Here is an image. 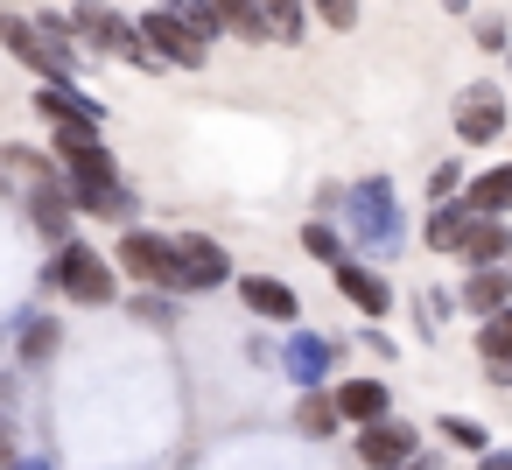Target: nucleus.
Listing matches in <instances>:
<instances>
[{"mask_svg":"<svg viewBox=\"0 0 512 470\" xmlns=\"http://www.w3.org/2000/svg\"><path fill=\"white\" fill-rule=\"evenodd\" d=\"M50 288H64L71 302H113V295H120V274H113V260H106L99 246H85V239H71V246H57V267H50Z\"/></svg>","mask_w":512,"mask_h":470,"instance_id":"nucleus-1","label":"nucleus"},{"mask_svg":"<svg viewBox=\"0 0 512 470\" xmlns=\"http://www.w3.org/2000/svg\"><path fill=\"white\" fill-rule=\"evenodd\" d=\"M71 22L99 43V50H113V57H127V64H155V50H148V36L134 29V22H120L113 8H99V0H78L71 8Z\"/></svg>","mask_w":512,"mask_h":470,"instance_id":"nucleus-2","label":"nucleus"},{"mask_svg":"<svg viewBox=\"0 0 512 470\" xmlns=\"http://www.w3.org/2000/svg\"><path fill=\"white\" fill-rule=\"evenodd\" d=\"M358 463L365 470H400V463H421V428L414 421H372V428H358Z\"/></svg>","mask_w":512,"mask_h":470,"instance_id":"nucleus-3","label":"nucleus"},{"mask_svg":"<svg viewBox=\"0 0 512 470\" xmlns=\"http://www.w3.org/2000/svg\"><path fill=\"white\" fill-rule=\"evenodd\" d=\"M498 134H505V92L498 85H470L456 99V141L463 148H491Z\"/></svg>","mask_w":512,"mask_h":470,"instance_id":"nucleus-4","label":"nucleus"},{"mask_svg":"<svg viewBox=\"0 0 512 470\" xmlns=\"http://www.w3.org/2000/svg\"><path fill=\"white\" fill-rule=\"evenodd\" d=\"M113 267H127V274H134V281H148V288H176V239L127 232V239H120V253H113Z\"/></svg>","mask_w":512,"mask_h":470,"instance_id":"nucleus-5","label":"nucleus"},{"mask_svg":"<svg viewBox=\"0 0 512 470\" xmlns=\"http://www.w3.org/2000/svg\"><path fill=\"white\" fill-rule=\"evenodd\" d=\"M232 274V260H225V246L218 239H204V232H183L176 239V288L190 295V288H218Z\"/></svg>","mask_w":512,"mask_h":470,"instance_id":"nucleus-6","label":"nucleus"},{"mask_svg":"<svg viewBox=\"0 0 512 470\" xmlns=\"http://www.w3.org/2000/svg\"><path fill=\"white\" fill-rule=\"evenodd\" d=\"M141 36H148V50H155V57H169V64H183V71H197V64H204V36H197L183 15H169V8H155V15L141 22Z\"/></svg>","mask_w":512,"mask_h":470,"instance_id":"nucleus-7","label":"nucleus"},{"mask_svg":"<svg viewBox=\"0 0 512 470\" xmlns=\"http://www.w3.org/2000/svg\"><path fill=\"white\" fill-rule=\"evenodd\" d=\"M337 295H344L358 316H372V323L393 309V281H386V274H372L365 260H344V267H337Z\"/></svg>","mask_w":512,"mask_h":470,"instance_id":"nucleus-8","label":"nucleus"},{"mask_svg":"<svg viewBox=\"0 0 512 470\" xmlns=\"http://www.w3.org/2000/svg\"><path fill=\"white\" fill-rule=\"evenodd\" d=\"M351 204H358V218H351L358 239H372V246H393V239H400V225H393V190H386V183H358Z\"/></svg>","mask_w":512,"mask_h":470,"instance_id":"nucleus-9","label":"nucleus"},{"mask_svg":"<svg viewBox=\"0 0 512 470\" xmlns=\"http://www.w3.org/2000/svg\"><path fill=\"white\" fill-rule=\"evenodd\" d=\"M456 302H463L477 323H484V316H498V309H512V267H477V274H463Z\"/></svg>","mask_w":512,"mask_h":470,"instance_id":"nucleus-10","label":"nucleus"},{"mask_svg":"<svg viewBox=\"0 0 512 470\" xmlns=\"http://www.w3.org/2000/svg\"><path fill=\"white\" fill-rule=\"evenodd\" d=\"M36 113H43L57 134H99V106H85V99L64 92V85H43V92H36Z\"/></svg>","mask_w":512,"mask_h":470,"instance_id":"nucleus-11","label":"nucleus"},{"mask_svg":"<svg viewBox=\"0 0 512 470\" xmlns=\"http://www.w3.org/2000/svg\"><path fill=\"white\" fill-rule=\"evenodd\" d=\"M456 260H463L470 274H477V267H512V225H505V218H477Z\"/></svg>","mask_w":512,"mask_h":470,"instance_id":"nucleus-12","label":"nucleus"},{"mask_svg":"<svg viewBox=\"0 0 512 470\" xmlns=\"http://www.w3.org/2000/svg\"><path fill=\"white\" fill-rule=\"evenodd\" d=\"M470 225H477V211H470L463 197H456V204H435L428 225H421V246H428V253H463Z\"/></svg>","mask_w":512,"mask_h":470,"instance_id":"nucleus-13","label":"nucleus"},{"mask_svg":"<svg viewBox=\"0 0 512 470\" xmlns=\"http://www.w3.org/2000/svg\"><path fill=\"white\" fill-rule=\"evenodd\" d=\"M239 302H246L253 316H274V323H295V316H302L295 288H288V281H274V274H246V281H239Z\"/></svg>","mask_w":512,"mask_h":470,"instance_id":"nucleus-14","label":"nucleus"},{"mask_svg":"<svg viewBox=\"0 0 512 470\" xmlns=\"http://www.w3.org/2000/svg\"><path fill=\"white\" fill-rule=\"evenodd\" d=\"M337 414L358 421V428H372V421L393 414V393H386L379 379H344V386H337Z\"/></svg>","mask_w":512,"mask_h":470,"instance_id":"nucleus-15","label":"nucleus"},{"mask_svg":"<svg viewBox=\"0 0 512 470\" xmlns=\"http://www.w3.org/2000/svg\"><path fill=\"white\" fill-rule=\"evenodd\" d=\"M463 204H470L477 218H512V162L477 169V176H470V190H463Z\"/></svg>","mask_w":512,"mask_h":470,"instance_id":"nucleus-16","label":"nucleus"},{"mask_svg":"<svg viewBox=\"0 0 512 470\" xmlns=\"http://www.w3.org/2000/svg\"><path fill=\"white\" fill-rule=\"evenodd\" d=\"M29 225H36L43 239H57V246H71V197H64L57 183H43V190L29 197Z\"/></svg>","mask_w":512,"mask_h":470,"instance_id":"nucleus-17","label":"nucleus"},{"mask_svg":"<svg viewBox=\"0 0 512 470\" xmlns=\"http://www.w3.org/2000/svg\"><path fill=\"white\" fill-rule=\"evenodd\" d=\"M211 8H218V29H232V36H246V43H267V36H274L260 0H211Z\"/></svg>","mask_w":512,"mask_h":470,"instance_id":"nucleus-18","label":"nucleus"},{"mask_svg":"<svg viewBox=\"0 0 512 470\" xmlns=\"http://www.w3.org/2000/svg\"><path fill=\"white\" fill-rule=\"evenodd\" d=\"M477 358L484 365H512V309H498V316L477 323Z\"/></svg>","mask_w":512,"mask_h":470,"instance_id":"nucleus-19","label":"nucleus"},{"mask_svg":"<svg viewBox=\"0 0 512 470\" xmlns=\"http://www.w3.org/2000/svg\"><path fill=\"white\" fill-rule=\"evenodd\" d=\"M295 421H302V435H330V428L344 421V414H337V393H316V386H309L302 407H295Z\"/></svg>","mask_w":512,"mask_h":470,"instance_id":"nucleus-20","label":"nucleus"},{"mask_svg":"<svg viewBox=\"0 0 512 470\" xmlns=\"http://www.w3.org/2000/svg\"><path fill=\"white\" fill-rule=\"evenodd\" d=\"M435 435H449V442H456V449H470V456H484V449H491V428H484V421H470V414H442V421H435Z\"/></svg>","mask_w":512,"mask_h":470,"instance_id":"nucleus-21","label":"nucleus"},{"mask_svg":"<svg viewBox=\"0 0 512 470\" xmlns=\"http://www.w3.org/2000/svg\"><path fill=\"white\" fill-rule=\"evenodd\" d=\"M288 365H295V379H302V386H316V379H323V365H330V344H316V337H295Z\"/></svg>","mask_w":512,"mask_h":470,"instance_id":"nucleus-22","label":"nucleus"},{"mask_svg":"<svg viewBox=\"0 0 512 470\" xmlns=\"http://www.w3.org/2000/svg\"><path fill=\"white\" fill-rule=\"evenodd\" d=\"M302 253H316V260H330V267H344V239H337L323 218H309V225H302Z\"/></svg>","mask_w":512,"mask_h":470,"instance_id":"nucleus-23","label":"nucleus"},{"mask_svg":"<svg viewBox=\"0 0 512 470\" xmlns=\"http://www.w3.org/2000/svg\"><path fill=\"white\" fill-rule=\"evenodd\" d=\"M260 8H267V29H274L281 43L302 36V0H260Z\"/></svg>","mask_w":512,"mask_h":470,"instance_id":"nucleus-24","label":"nucleus"},{"mask_svg":"<svg viewBox=\"0 0 512 470\" xmlns=\"http://www.w3.org/2000/svg\"><path fill=\"white\" fill-rule=\"evenodd\" d=\"M456 190H470V176H463L456 162H435V176H428V197H435V204H456Z\"/></svg>","mask_w":512,"mask_h":470,"instance_id":"nucleus-25","label":"nucleus"},{"mask_svg":"<svg viewBox=\"0 0 512 470\" xmlns=\"http://www.w3.org/2000/svg\"><path fill=\"white\" fill-rule=\"evenodd\" d=\"M50 351H57V323H50V316H36V323L22 330V358H50Z\"/></svg>","mask_w":512,"mask_h":470,"instance_id":"nucleus-26","label":"nucleus"},{"mask_svg":"<svg viewBox=\"0 0 512 470\" xmlns=\"http://www.w3.org/2000/svg\"><path fill=\"white\" fill-rule=\"evenodd\" d=\"M309 8H316L330 29H358V0H309Z\"/></svg>","mask_w":512,"mask_h":470,"instance_id":"nucleus-27","label":"nucleus"},{"mask_svg":"<svg viewBox=\"0 0 512 470\" xmlns=\"http://www.w3.org/2000/svg\"><path fill=\"white\" fill-rule=\"evenodd\" d=\"M477 43H484V50H505V22L484 15V22H477Z\"/></svg>","mask_w":512,"mask_h":470,"instance_id":"nucleus-28","label":"nucleus"},{"mask_svg":"<svg viewBox=\"0 0 512 470\" xmlns=\"http://www.w3.org/2000/svg\"><path fill=\"white\" fill-rule=\"evenodd\" d=\"M477 470H512V449H484V456H477Z\"/></svg>","mask_w":512,"mask_h":470,"instance_id":"nucleus-29","label":"nucleus"},{"mask_svg":"<svg viewBox=\"0 0 512 470\" xmlns=\"http://www.w3.org/2000/svg\"><path fill=\"white\" fill-rule=\"evenodd\" d=\"M0 470H15V449H8V428H0Z\"/></svg>","mask_w":512,"mask_h":470,"instance_id":"nucleus-30","label":"nucleus"},{"mask_svg":"<svg viewBox=\"0 0 512 470\" xmlns=\"http://www.w3.org/2000/svg\"><path fill=\"white\" fill-rule=\"evenodd\" d=\"M400 470H428V463H400Z\"/></svg>","mask_w":512,"mask_h":470,"instance_id":"nucleus-31","label":"nucleus"}]
</instances>
